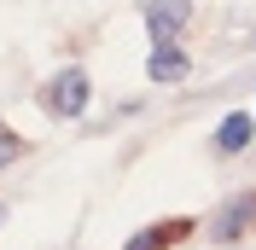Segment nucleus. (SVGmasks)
<instances>
[{"instance_id": "6", "label": "nucleus", "mask_w": 256, "mask_h": 250, "mask_svg": "<svg viewBox=\"0 0 256 250\" xmlns=\"http://www.w3.org/2000/svg\"><path fill=\"white\" fill-rule=\"evenodd\" d=\"M180 233H186V221H163V227H146V233H134L122 250H163L169 238H180Z\"/></svg>"}, {"instance_id": "2", "label": "nucleus", "mask_w": 256, "mask_h": 250, "mask_svg": "<svg viewBox=\"0 0 256 250\" xmlns=\"http://www.w3.org/2000/svg\"><path fill=\"white\" fill-rule=\"evenodd\" d=\"M88 94H94V88H88V76H82V70H58V76L47 82L41 105H47L52 116H64V122H70V116H82V110H88Z\"/></svg>"}, {"instance_id": "5", "label": "nucleus", "mask_w": 256, "mask_h": 250, "mask_svg": "<svg viewBox=\"0 0 256 250\" xmlns=\"http://www.w3.org/2000/svg\"><path fill=\"white\" fill-rule=\"evenodd\" d=\"M146 76L163 82V88H169V82H186V76H192V58H186L180 47H152V58H146Z\"/></svg>"}, {"instance_id": "8", "label": "nucleus", "mask_w": 256, "mask_h": 250, "mask_svg": "<svg viewBox=\"0 0 256 250\" xmlns=\"http://www.w3.org/2000/svg\"><path fill=\"white\" fill-rule=\"evenodd\" d=\"M0 221H6V210H0Z\"/></svg>"}, {"instance_id": "3", "label": "nucleus", "mask_w": 256, "mask_h": 250, "mask_svg": "<svg viewBox=\"0 0 256 250\" xmlns=\"http://www.w3.org/2000/svg\"><path fill=\"white\" fill-rule=\"evenodd\" d=\"M186 18H192V0H146V30H152L158 47H175V35L186 30Z\"/></svg>"}, {"instance_id": "7", "label": "nucleus", "mask_w": 256, "mask_h": 250, "mask_svg": "<svg viewBox=\"0 0 256 250\" xmlns=\"http://www.w3.org/2000/svg\"><path fill=\"white\" fill-rule=\"evenodd\" d=\"M18 157H24V140H18L6 122H0V169H6V163H18Z\"/></svg>"}, {"instance_id": "1", "label": "nucleus", "mask_w": 256, "mask_h": 250, "mask_svg": "<svg viewBox=\"0 0 256 250\" xmlns=\"http://www.w3.org/2000/svg\"><path fill=\"white\" fill-rule=\"evenodd\" d=\"M250 221H256V192H233V198L210 216V238H216V244H239V238L250 233Z\"/></svg>"}, {"instance_id": "4", "label": "nucleus", "mask_w": 256, "mask_h": 250, "mask_svg": "<svg viewBox=\"0 0 256 250\" xmlns=\"http://www.w3.org/2000/svg\"><path fill=\"white\" fill-rule=\"evenodd\" d=\"M250 140H256V116H250V110H233V116H222V128H216V152H222V157L244 152Z\"/></svg>"}]
</instances>
